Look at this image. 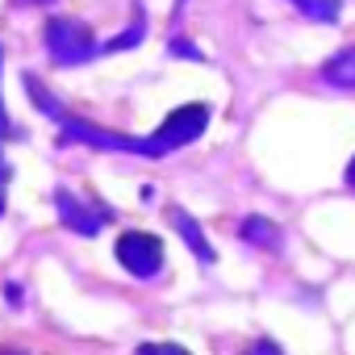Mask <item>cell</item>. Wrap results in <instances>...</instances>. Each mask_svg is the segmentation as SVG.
Returning <instances> with one entry per match:
<instances>
[{
	"label": "cell",
	"instance_id": "4",
	"mask_svg": "<svg viewBox=\"0 0 355 355\" xmlns=\"http://www.w3.org/2000/svg\"><path fill=\"white\" fill-rule=\"evenodd\" d=\"M55 209H59V222L67 226V230H76V234H84V239H92V234H101V222H105V214H92L76 193H67V189H55Z\"/></svg>",
	"mask_w": 355,
	"mask_h": 355
},
{
	"label": "cell",
	"instance_id": "15",
	"mask_svg": "<svg viewBox=\"0 0 355 355\" xmlns=\"http://www.w3.org/2000/svg\"><path fill=\"white\" fill-rule=\"evenodd\" d=\"M138 355H159V343H142V347H138Z\"/></svg>",
	"mask_w": 355,
	"mask_h": 355
},
{
	"label": "cell",
	"instance_id": "5",
	"mask_svg": "<svg viewBox=\"0 0 355 355\" xmlns=\"http://www.w3.org/2000/svg\"><path fill=\"white\" fill-rule=\"evenodd\" d=\"M167 218H171V226H175V230H180V239L193 247V255H197V259L214 263V247H209V239L201 234V226L193 222V214H184V209H175V205H171V209H167Z\"/></svg>",
	"mask_w": 355,
	"mask_h": 355
},
{
	"label": "cell",
	"instance_id": "12",
	"mask_svg": "<svg viewBox=\"0 0 355 355\" xmlns=\"http://www.w3.org/2000/svg\"><path fill=\"white\" fill-rule=\"evenodd\" d=\"M171 55H180V59H201V55L193 51V42H184V38H175V42H171Z\"/></svg>",
	"mask_w": 355,
	"mask_h": 355
},
{
	"label": "cell",
	"instance_id": "18",
	"mask_svg": "<svg viewBox=\"0 0 355 355\" xmlns=\"http://www.w3.org/2000/svg\"><path fill=\"white\" fill-rule=\"evenodd\" d=\"M0 214H5V189H0Z\"/></svg>",
	"mask_w": 355,
	"mask_h": 355
},
{
	"label": "cell",
	"instance_id": "2",
	"mask_svg": "<svg viewBox=\"0 0 355 355\" xmlns=\"http://www.w3.org/2000/svg\"><path fill=\"white\" fill-rule=\"evenodd\" d=\"M42 38H46L51 59L63 63V67H76V63H84V59L96 51L92 30H88L80 17H51V21L42 26Z\"/></svg>",
	"mask_w": 355,
	"mask_h": 355
},
{
	"label": "cell",
	"instance_id": "14",
	"mask_svg": "<svg viewBox=\"0 0 355 355\" xmlns=\"http://www.w3.org/2000/svg\"><path fill=\"white\" fill-rule=\"evenodd\" d=\"M159 355H189V351L175 347V343H159Z\"/></svg>",
	"mask_w": 355,
	"mask_h": 355
},
{
	"label": "cell",
	"instance_id": "19",
	"mask_svg": "<svg viewBox=\"0 0 355 355\" xmlns=\"http://www.w3.org/2000/svg\"><path fill=\"white\" fill-rule=\"evenodd\" d=\"M5 355H17V351H13V347H9V351H5Z\"/></svg>",
	"mask_w": 355,
	"mask_h": 355
},
{
	"label": "cell",
	"instance_id": "16",
	"mask_svg": "<svg viewBox=\"0 0 355 355\" xmlns=\"http://www.w3.org/2000/svg\"><path fill=\"white\" fill-rule=\"evenodd\" d=\"M347 184H351V189H355V159H351V163H347Z\"/></svg>",
	"mask_w": 355,
	"mask_h": 355
},
{
	"label": "cell",
	"instance_id": "6",
	"mask_svg": "<svg viewBox=\"0 0 355 355\" xmlns=\"http://www.w3.org/2000/svg\"><path fill=\"white\" fill-rule=\"evenodd\" d=\"M322 80L334 84V88H355V46L330 55V59L322 63Z\"/></svg>",
	"mask_w": 355,
	"mask_h": 355
},
{
	"label": "cell",
	"instance_id": "9",
	"mask_svg": "<svg viewBox=\"0 0 355 355\" xmlns=\"http://www.w3.org/2000/svg\"><path fill=\"white\" fill-rule=\"evenodd\" d=\"M247 243H263V247H272V243H280V230L268 222V218H247L243 222V230H239Z\"/></svg>",
	"mask_w": 355,
	"mask_h": 355
},
{
	"label": "cell",
	"instance_id": "13",
	"mask_svg": "<svg viewBox=\"0 0 355 355\" xmlns=\"http://www.w3.org/2000/svg\"><path fill=\"white\" fill-rule=\"evenodd\" d=\"M17 130H13V121H9V113H5V105H0V138H13Z\"/></svg>",
	"mask_w": 355,
	"mask_h": 355
},
{
	"label": "cell",
	"instance_id": "8",
	"mask_svg": "<svg viewBox=\"0 0 355 355\" xmlns=\"http://www.w3.org/2000/svg\"><path fill=\"white\" fill-rule=\"evenodd\" d=\"M26 88H30L34 105H38V109H42V113L51 117V121H63V117H67V113H63V105H59V101H55V96H51V92L42 88V80H38V76H26Z\"/></svg>",
	"mask_w": 355,
	"mask_h": 355
},
{
	"label": "cell",
	"instance_id": "11",
	"mask_svg": "<svg viewBox=\"0 0 355 355\" xmlns=\"http://www.w3.org/2000/svg\"><path fill=\"white\" fill-rule=\"evenodd\" d=\"M243 355H284V351H280V347H276L272 338H259V343H251V347H247Z\"/></svg>",
	"mask_w": 355,
	"mask_h": 355
},
{
	"label": "cell",
	"instance_id": "7",
	"mask_svg": "<svg viewBox=\"0 0 355 355\" xmlns=\"http://www.w3.org/2000/svg\"><path fill=\"white\" fill-rule=\"evenodd\" d=\"M293 5H297L305 17L326 21V26H334V21L343 17V0H293Z\"/></svg>",
	"mask_w": 355,
	"mask_h": 355
},
{
	"label": "cell",
	"instance_id": "1",
	"mask_svg": "<svg viewBox=\"0 0 355 355\" xmlns=\"http://www.w3.org/2000/svg\"><path fill=\"white\" fill-rule=\"evenodd\" d=\"M205 125H209V105H180V109H171L167 121L150 138H142L146 159H159V155H171V150L189 146L193 138L205 134Z\"/></svg>",
	"mask_w": 355,
	"mask_h": 355
},
{
	"label": "cell",
	"instance_id": "17",
	"mask_svg": "<svg viewBox=\"0 0 355 355\" xmlns=\"http://www.w3.org/2000/svg\"><path fill=\"white\" fill-rule=\"evenodd\" d=\"M21 5H55V0H21Z\"/></svg>",
	"mask_w": 355,
	"mask_h": 355
},
{
	"label": "cell",
	"instance_id": "10",
	"mask_svg": "<svg viewBox=\"0 0 355 355\" xmlns=\"http://www.w3.org/2000/svg\"><path fill=\"white\" fill-rule=\"evenodd\" d=\"M142 34H146V21H142V13H138V17H134V26H130L125 34H117V38H113L105 51H130L134 42H142Z\"/></svg>",
	"mask_w": 355,
	"mask_h": 355
},
{
	"label": "cell",
	"instance_id": "3",
	"mask_svg": "<svg viewBox=\"0 0 355 355\" xmlns=\"http://www.w3.org/2000/svg\"><path fill=\"white\" fill-rule=\"evenodd\" d=\"M117 259H121V268H125L130 276L146 280V276H155V272L163 268V243H159V234L125 230V234L117 239Z\"/></svg>",
	"mask_w": 355,
	"mask_h": 355
}]
</instances>
